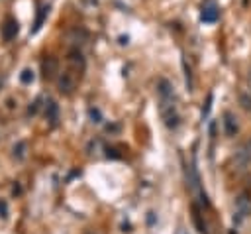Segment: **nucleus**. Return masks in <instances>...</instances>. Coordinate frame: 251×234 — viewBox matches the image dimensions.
I'll use <instances>...</instances> for the list:
<instances>
[{
  "mask_svg": "<svg viewBox=\"0 0 251 234\" xmlns=\"http://www.w3.org/2000/svg\"><path fill=\"white\" fill-rule=\"evenodd\" d=\"M45 118L55 126L57 124V120H59V106H57V102L55 100H47L45 102Z\"/></svg>",
  "mask_w": 251,
  "mask_h": 234,
  "instance_id": "9b49d317",
  "label": "nucleus"
},
{
  "mask_svg": "<svg viewBox=\"0 0 251 234\" xmlns=\"http://www.w3.org/2000/svg\"><path fill=\"white\" fill-rule=\"evenodd\" d=\"M88 116H90V120H92V122H96V124H100V122H102V114H100V110H98V108H90V110H88Z\"/></svg>",
  "mask_w": 251,
  "mask_h": 234,
  "instance_id": "f3484780",
  "label": "nucleus"
},
{
  "mask_svg": "<svg viewBox=\"0 0 251 234\" xmlns=\"http://www.w3.org/2000/svg\"><path fill=\"white\" fill-rule=\"evenodd\" d=\"M157 92H159V98H175L173 85L167 79H159L157 81Z\"/></svg>",
  "mask_w": 251,
  "mask_h": 234,
  "instance_id": "9d476101",
  "label": "nucleus"
},
{
  "mask_svg": "<svg viewBox=\"0 0 251 234\" xmlns=\"http://www.w3.org/2000/svg\"><path fill=\"white\" fill-rule=\"evenodd\" d=\"M218 16H220V10L216 8V4H206L200 12V20L204 24H214L218 20Z\"/></svg>",
  "mask_w": 251,
  "mask_h": 234,
  "instance_id": "1a4fd4ad",
  "label": "nucleus"
},
{
  "mask_svg": "<svg viewBox=\"0 0 251 234\" xmlns=\"http://www.w3.org/2000/svg\"><path fill=\"white\" fill-rule=\"evenodd\" d=\"M0 216L2 218H8V203L4 199H0Z\"/></svg>",
  "mask_w": 251,
  "mask_h": 234,
  "instance_id": "aec40b11",
  "label": "nucleus"
},
{
  "mask_svg": "<svg viewBox=\"0 0 251 234\" xmlns=\"http://www.w3.org/2000/svg\"><path fill=\"white\" fill-rule=\"evenodd\" d=\"M39 104H41V98H35V100L29 104V108H27V114H29V116L37 114V110H39Z\"/></svg>",
  "mask_w": 251,
  "mask_h": 234,
  "instance_id": "6ab92c4d",
  "label": "nucleus"
},
{
  "mask_svg": "<svg viewBox=\"0 0 251 234\" xmlns=\"http://www.w3.org/2000/svg\"><path fill=\"white\" fill-rule=\"evenodd\" d=\"M159 112H161V118L165 122L167 128H176L180 118L176 114V106H175V98H159Z\"/></svg>",
  "mask_w": 251,
  "mask_h": 234,
  "instance_id": "f257e3e1",
  "label": "nucleus"
},
{
  "mask_svg": "<svg viewBox=\"0 0 251 234\" xmlns=\"http://www.w3.org/2000/svg\"><path fill=\"white\" fill-rule=\"evenodd\" d=\"M18 22H16V18H6L4 20V24H2V28H0V33H2V39L4 41H12L16 35H18Z\"/></svg>",
  "mask_w": 251,
  "mask_h": 234,
  "instance_id": "39448f33",
  "label": "nucleus"
},
{
  "mask_svg": "<svg viewBox=\"0 0 251 234\" xmlns=\"http://www.w3.org/2000/svg\"><path fill=\"white\" fill-rule=\"evenodd\" d=\"M224 130H226V134H227V136H235V134L239 132L237 118H235V114H233V112H229V110H226V112H224Z\"/></svg>",
  "mask_w": 251,
  "mask_h": 234,
  "instance_id": "0eeeda50",
  "label": "nucleus"
},
{
  "mask_svg": "<svg viewBox=\"0 0 251 234\" xmlns=\"http://www.w3.org/2000/svg\"><path fill=\"white\" fill-rule=\"evenodd\" d=\"M12 151H14V157H16L18 161H22V159L25 157V153H27V142H18V144L12 147Z\"/></svg>",
  "mask_w": 251,
  "mask_h": 234,
  "instance_id": "4468645a",
  "label": "nucleus"
},
{
  "mask_svg": "<svg viewBox=\"0 0 251 234\" xmlns=\"http://www.w3.org/2000/svg\"><path fill=\"white\" fill-rule=\"evenodd\" d=\"M235 210H237L239 218H245V216L251 212V199H249L245 193H241V195L235 199Z\"/></svg>",
  "mask_w": 251,
  "mask_h": 234,
  "instance_id": "6e6552de",
  "label": "nucleus"
},
{
  "mask_svg": "<svg viewBox=\"0 0 251 234\" xmlns=\"http://www.w3.org/2000/svg\"><path fill=\"white\" fill-rule=\"evenodd\" d=\"M186 181H188V189H190V193H192V195H198V197H200V201H202L204 205H208V201H206V195L202 193V187H200V179H198V173H196L194 165H190V167L186 169Z\"/></svg>",
  "mask_w": 251,
  "mask_h": 234,
  "instance_id": "7ed1b4c3",
  "label": "nucleus"
},
{
  "mask_svg": "<svg viewBox=\"0 0 251 234\" xmlns=\"http://www.w3.org/2000/svg\"><path fill=\"white\" fill-rule=\"evenodd\" d=\"M67 61H69L75 69H78V71H82V69H84V65H86V63H84V57H82V53H80L78 49H71V51H69Z\"/></svg>",
  "mask_w": 251,
  "mask_h": 234,
  "instance_id": "f8f14e48",
  "label": "nucleus"
},
{
  "mask_svg": "<svg viewBox=\"0 0 251 234\" xmlns=\"http://www.w3.org/2000/svg\"><path fill=\"white\" fill-rule=\"evenodd\" d=\"M239 102H241V106H243L245 110H251V94H245V92H243V94L239 96Z\"/></svg>",
  "mask_w": 251,
  "mask_h": 234,
  "instance_id": "a211bd4d",
  "label": "nucleus"
},
{
  "mask_svg": "<svg viewBox=\"0 0 251 234\" xmlns=\"http://www.w3.org/2000/svg\"><path fill=\"white\" fill-rule=\"evenodd\" d=\"M41 73H43V77H45L47 81L55 79V77H57V73H59V61H57L55 57L47 55V57L41 61Z\"/></svg>",
  "mask_w": 251,
  "mask_h": 234,
  "instance_id": "20e7f679",
  "label": "nucleus"
},
{
  "mask_svg": "<svg viewBox=\"0 0 251 234\" xmlns=\"http://www.w3.org/2000/svg\"><path fill=\"white\" fill-rule=\"evenodd\" d=\"M127 41H129L127 35H122V37H120V43H122V45H127Z\"/></svg>",
  "mask_w": 251,
  "mask_h": 234,
  "instance_id": "412c9836",
  "label": "nucleus"
},
{
  "mask_svg": "<svg viewBox=\"0 0 251 234\" xmlns=\"http://www.w3.org/2000/svg\"><path fill=\"white\" fill-rule=\"evenodd\" d=\"M233 167L237 171H245L251 167V142L241 144L233 153Z\"/></svg>",
  "mask_w": 251,
  "mask_h": 234,
  "instance_id": "f03ea898",
  "label": "nucleus"
},
{
  "mask_svg": "<svg viewBox=\"0 0 251 234\" xmlns=\"http://www.w3.org/2000/svg\"><path fill=\"white\" fill-rule=\"evenodd\" d=\"M247 87H249V92H251V71H249V75H247Z\"/></svg>",
  "mask_w": 251,
  "mask_h": 234,
  "instance_id": "4be33fe9",
  "label": "nucleus"
},
{
  "mask_svg": "<svg viewBox=\"0 0 251 234\" xmlns=\"http://www.w3.org/2000/svg\"><path fill=\"white\" fill-rule=\"evenodd\" d=\"M75 87H76V81H75V77L71 73H63L59 77V81H57V88H59L61 94H71L75 90Z\"/></svg>",
  "mask_w": 251,
  "mask_h": 234,
  "instance_id": "423d86ee",
  "label": "nucleus"
},
{
  "mask_svg": "<svg viewBox=\"0 0 251 234\" xmlns=\"http://www.w3.org/2000/svg\"><path fill=\"white\" fill-rule=\"evenodd\" d=\"M86 234H96V232H86Z\"/></svg>",
  "mask_w": 251,
  "mask_h": 234,
  "instance_id": "5701e85b",
  "label": "nucleus"
},
{
  "mask_svg": "<svg viewBox=\"0 0 251 234\" xmlns=\"http://www.w3.org/2000/svg\"><path fill=\"white\" fill-rule=\"evenodd\" d=\"M67 37H69V41H73V43H82V41H86L88 33H86L84 29H71V31L67 33Z\"/></svg>",
  "mask_w": 251,
  "mask_h": 234,
  "instance_id": "ddd939ff",
  "label": "nucleus"
},
{
  "mask_svg": "<svg viewBox=\"0 0 251 234\" xmlns=\"http://www.w3.org/2000/svg\"><path fill=\"white\" fill-rule=\"evenodd\" d=\"M33 79H35L33 69H24V71L20 73V81H22L24 85H31V83H33Z\"/></svg>",
  "mask_w": 251,
  "mask_h": 234,
  "instance_id": "dca6fc26",
  "label": "nucleus"
},
{
  "mask_svg": "<svg viewBox=\"0 0 251 234\" xmlns=\"http://www.w3.org/2000/svg\"><path fill=\"white\" fill-rule=\"evenodd\" d=\"M47 12H49V6H43V8L39 10V14H37V20H35V24H33V28H31V33H35V31H39V28L43 26V20H45V16H47Z\"/></svg>",
  "mask_w": 251,
  "mask_h": 234,
  "instance_id": "2eb2a0df",
  "label": "nucleus"
}]
</instances>
